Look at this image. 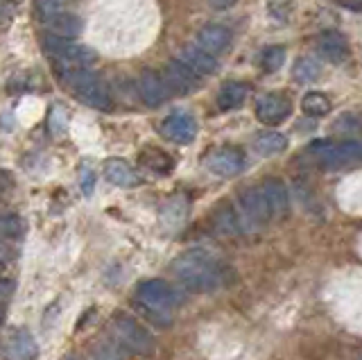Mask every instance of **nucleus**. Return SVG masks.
<instances>
[{"instance_id":"obj_1","label":"nucleus","mask_w":362,"mask_h":360,"mask_svg":"<svg viewBox=\"0 0 362 360\" xmlns=\"http://www.w3.org/2000/svg\"><path fill=\"white\" fill-rule=\"evenodd\" d=\"M173 272L179 279V284L188 288L190 292H213L226 286L229 279V269L218 258L202 252L192 250L181 254L173 263Z\"/></svg>"},{"instance_id":"obj_2","label":"nucleus","mask_w":362,"mask_h":360,"mask_svg":"<svg viewBox=\"0 0 362 360\" xmlns=\"http://www.w3.org/2000/svg\"><path fill=\"white\" fill-rule=\"evenodd\" d=\"M62 82L66 88H71L84 105L93 109H102V111L111 109V95L95 73H90L86 69H68L62 73Z\"/></svg>"},{"instance_id":"obj_3","label":"nucleus","mask_w":362,"mask_h":360,"mask_svg":"<svg viewBox=\"0 0 362 360\" xmlns=\"http://www.w3.org/2000/svg\"><path fill=\"white\" fill-rule=\"evenodd\" d=\"M136 301L141 303V308H145L150 315H158L165 324H170V320L165 315L173 310L175 306L181 303L179 292L168 284L163 279H147L143 284H139L136 288Z\"/></svg>"},{"instance_id":"obj_4","label":"nucleus","mask_w":362,"mask_h":360,"mask_svg":"<svg viewBox=\"0 0 362 360\" xmlns=\"http://www.w3.org/2000/svg\"><path fill=\"white\" fill-rule=\"evenodd\" d=\"M111 331L127 352H132L136 356H152L154 354V349H156L154 335L147 331L139 320H134L132 315H124V313L113 315Z\"/></svg>"},{"instance_id":"obj_5","label":"nucleus","mask_w":362,"mask_h":360,"mask_svg":"<svg viewBox=\"0 0 362 360\" xmlns=\"http://www.w3.org/2000/svg\"><path fill=\"white\" fill-rule=\"evenodd\" d=\"M43 48L48 54H52L54 59H59L62 64H68V66H86L98 59L93 48L82 46V43H73L71 39H62L54 35L43 39Z\"/></svg>"},{"instance_id":"obj_6","label":"nucleus","mask_w":362,"mask_h":360,"mask_svg":"<svg viewBox=\"0 0 362 360\" xmlns=\"http://www.w3.org/2000/svg\"><path fill=\"white\" fill-rule=\"evenodd\" d=\"M37 358H39V344L25 326H18V329L9 333L5 342V360H37Z\"/></svg>"},{"instance_id":"obj_7","label":"nucleus","mask_w":362,"mask_h":360,"mask_svg":"<svg viewBox=\"0 0 362 360\" xmlns=\"http://www.w3.org/2000/svg\"><path fill=\"white\" fill-rule=\"evenodd\" d=\"M161 132L170 141L175 143H181V145H188L195 141L197 137V122L190 114L186 111H175V114L165 116L163 125H161Z\"/></svg>"},{"instance_id":"obj_8","label":"nucleus","mask_w":362,"mask_h":360,"mask_svg":"<svg viewBox=\"0 0 362 360\" xmlns=\"http://www.w3.org/2000/svg\"><path fill=\"white\" fill-rule=\"evenodd\" d=\"M240 209L245 220H249L252 224H265L274 218V213L269 209V202L263 193V188H247L240 195Z\"/></svg>"},{"instance_id":"obj_9","label":"nucleus","mask_w":362,"mask_h":360,"mask_svg":"<svg viewBox=\"0 0 362 360\" xmlns=\"http://www.w3.org/2000/svg\"><path fill=\"white\" fill-rule=\"evenodd\" d=\"M139 93L147 107H158L173 95V88L168 86L163 75H156L154 71H145L139 77Z\"/></svg>"},{"instance_id":"obj_10","label":"nucleus","mask_w":362,"mask_h":360,"mask_svg":"<svg viewBox=\"0 0 362 360\" xmlns=\"http://www.w3.org/2000/svg\"><path fill=\"white\" fill-rule=\"evenodd\" d=\"M206 168L218 177H235L238 173H243V168H245L243 152L235 148H222L209 156Z\"/></svg>"},{"instance_id":"obj_11","label":"nucleus","mask_w":362,"mask_h":360,"mask_svg":"<svg viewBox=\"0 0 362 360\" xmlns=\"http://www.w3.org/2000/svg\"><path fill=\"white\" fill-rule=\"evenodd\" d=\"M290 100L281 93H267L263 98H258L256 103V116L258 120H263L265 125H276L283 118L290 116Z\"/></svg>"},{"instance_id":"obj_12","label":"nucleus","mask_w":362,"mask_h":360,"mask_svg":"<svg viewBox=\"0 0 362 360\" xmlns=\"http://www.w3.org/2000/svg\"><path fill=\"white\" fill-rule=\"evenodd\" d=\"M313 152H317V156H322V161L342 163L349 159H356V156H362V143L360 141H344V143L320 141L313 145Z\"/></svg>"},{"instance_id":"obj_13","label":"nucleus","mask_w":362,"mask_h":360,"mask_svg":"<svg viewBox=\"0 0 362 360\" xmlns=\"http://www.w3.org/2000/svg\"><path fill=\"white\" fill-rule=\"evenodd\" d=\"M165 82L168 86L173 88V91L177 93H190V91H195V88L199 86L197 84V73L195 71H190L186 64H181V62H170L165 66Z\"/></svg>"},{"instance_id":"obj_14","label":"nucleus","mask_w":362,"mask_h":360,"mask_svg":"<svg viewBox=\"0 0 362 360\" xmlns=\"http://www.w3.org/2000/svg\"><path fill=\"white\" fill-rule=\"evenodd\" d=\"M179 62L186 64L190 71H195L197 75H211L218 71V62L211 52L197 46H184L179 50Z\"/></svg>"},{"instance_id":"obj_15","label":"nucleus","mask_w":362,"mask_h":360,"mask_svg":"<svg viewBox=\"0 0 362 360\" xmlns=\"http://www.w3.org/2000/svg\"><path fill=\"white\" fill-rule=\"evenodd\" d=\"M317 46H320L322 57L328 62H344L349 57V41L335 30H326L317 37Z\"/></svg>"},{"instance_id":"obj_16","label":"nucleus","mask_w":362,"mask_h":360,"mask_svg":"<svg viewBox=\"0 0 362 360\" xmlns=\"http://www.w3.org/2000/svg\"><path fill=\"white\" fill-rule=\"evenodd\" d=\"M229 43H231V32L224 25H204L197 32V46L211 54L224 52L229 48Z\"/></svg>"},{"instance_id":"obj_17","label":"nucleus","mask_w":362,"mask_h":360,"mask_svg":"<svg viewBox=\"0 0 362 360\" xmlns=\"http://www.w3.org/2000/svg\"><path fill=\"white\" fill-rule=\"evenodd\" d=\"M43 23H45V28H48L50 35L62 37V39H75V37L82 35V30H84L82 18L75 16V14H68V12L54 14L48 21H43Z\"/></svg>"},{"instance_id":"obj_18","label":"nucleus","mask_w":362,"mask_h":360,"mask_svg":"<svg viewBox=\"0 0 362 360\" xmlns=\"http://www.w3.org/2000/svg\"><path fill=\"white\" fill-rule=\"evenodd\" d=\"M260 188H263V193L269 202V209L272 213H274V218H283L290 209V197H288V188L283 182H279V179H265L263 184H260Z\"/></svg>"},{"instance_id":"obj_19","label":"nucleus","mask_w":362,"mask_h":360,"mask_svg":"<svg viewBox=\"0 0 362 360\" xmlns=\"http://www.w3.org/2000/svg\"><path fill=\"white\" fill-rule=\"evenodd\" d=\"M105 175H107V179L113 186H120V188H134V186L141 184V177L136 175L134 168L129 163L120 161V159L107 161L105 163Z\"/></svg>"},{"instance_id":"obj_20","label":"nucleus","mask_w":362,"mask_h":360,"mask_svg":"<svg viewBox=\"0 0 362 360\" xmlns=\"http://www.w3.org/2000/svg\"><path fill=\"white\" fill-rule=\"evenodd\" d=\"M245 95H247L245 84H240V82H226V84L222 86L220 95H218V105H220V109H224V111L235 109V107H240V105H243Z\"/></svg>"},{"instance_id":"obj_21","label":"nucleus","mask_w":362,"mask_h":360,"mask_svg":"<svg viewBox=\"0 0 362 360\" xmlns=\"http://www.w3.org/2000/svg\"><path fill=\"white\" fill-rule=\"evenodd\" d=\"M286 148H288V139L279 132H263V134H258V139H256V150L265 156L279 154Z\"/></svg>"},{"instance_id":"obj_22","label":"nucleus","mask_w":362,"mask_h":360,"mask_svg":"<svg viewBox=\"0 0 362 360\" xmlns=\"http://www.w3.org/2000/svg\"><path fill=\"white\" fill-rule=\"evenodd\" d=\"M301 109L303 114L308 116H326L331 111V100H328L324 93H305L301 100Z\"/></svg>"},{"instance_id":"obj_23","label":"nucleus","mask_w":362,"mask_h":360,"mask_svg":"<svg viewBox=\"0 0 362 360\" xmlns=\"http://www.w3.org/2000/svg\"><path fill=\"white\" fill-rule=\"evenodd\" d=\"M141 163H145L147 168H152L154 173H168L173 170V161H170V156L161 150H145L141 152Z\"/></svg>"},{"instance_id":"obj_24","label":"nucleus","mask_w":362,"mask_h":360,"mask_svg":"<svg viewBox=\"0 0 362 360\" xmlns=\"http://www.w3.org/2000/svg\"><path fill=\"white\" fill-rule=\"evenodd\" d=\"M292 75H294V80H297V82H303V84L313 82V80L320 77V66H317L308 57H299L297 62H294V66H292Z\"/></svg>"},{"instance_id":"obj_25","label":"nucleus","mask_w":362,"mask_h":360,"mask_svg":"<svg viewBox=\"0 0 362 360\" xmlns=\"http://www.w3.org/2000/svg\"><path fill=\"white\" fill-rule=\"evenodd\" d=\"M283 62H286V50H283L281 46H272V48H265V52L260 54V64H263V69L274 73L279 71Z\"/></svg>"},{"instance_id":"obj_26","label":"nucleus","mask_w":362,"mask_h":360,"mask_svg":"<svg viewBox=\"0 0 362 360\" xmlns=\"http://www.w3.org/2000/svg\"><path fill=\"white\" fill-rule=\"evenodd\" d=\"M23 233H25V222L21 220V216L16 213H7L3 218V236L9 240H18L23 238Z\"/></svg>"},{"instance_id":"obj_27","label":"nucleus","mask_w":362,"mask_h":360,"mask_svg":"<svg viewBox=\"0 0 362 360\" xmlns=\"http://www.w3.org/2000/svg\"><path fill=\"white\" fill-rule=\"evenodd\" d=\"M66 3H71V0H37V14L41 21H48L50 16L59 14Z\"/></svg>"},{"instance_id":"obj_28","label":"nucleus","mask_w":362,"mask_h":360,"mask_svg":"<svg viewBox=\"0 0 362 360\" xmlns=\"http://www.w3.org/2000/svg\"><path fill=\"white\" fill-rule=\"evenodd\" d=\"M122 344L118 342V344H105V342H102V344H98L95 347V358L98 360H124L122 358Z\"/></svg>"},{"instance_id":"obj_29","label":"nucleus","mask_w":362,"mask_h":360,"mask_svg":"<svg viewBox=\"0 0 362 360\" xmlns=\"http://www.w3.org/2000/svg\"><path fill=\"white\" fill-rule=\"evenodd\" d=\"M79 186H82V193L86 197L93 193V188H95V175H93V170H90V168H88V170H86V168L82 170V182H79Z\"/></svg>"},{"instance_id":"obj_30","label":"nucleus","mask_w":362,"mask_h":360,"mask_svg":"<svg viewBox=\"0 0 362 360\" xmlns=\"http://www.w3.org/2000/svg\"><path fill=\"white\" fill-rule=\"evenodd\" d=\"M66 116H64V111L62 109H54L52 111V116H50V120H54V125H50L52 127V132H64V127H66V120H64Z\"/></svg>"},{"instance_id":"obj_31","label":"nucleus","mask_w":362,"mask_h":360,"mask_svg":"<svg viewBox=\"0 0 362 360\" xmlns=\"http://www.w3.org/2000/svg\"><path fill=\"white\" fill-rule=\"evenodd\" d=\"M11 288H16V281H11V279H3V306H7L9 295H11Z\"/></svg>"},{"instance_id":"obj_32","label":"nucleus","mask_w":362,"mask_h":360,"mask_svg":"<svg viewBox=\"0 0 362 360\" xmlns=\"http://www.w3.org/2000/svg\"><path fill=\"white\" fill-rule=\"evenodd\" d=\"M238 3V0H209V5L213 9H229Z\"/></svg>"},{"instance_id":"obj_33","label":"nucleus","mask_w":362,"mask_h":360,"mask_svg":"<svg viewBox=\"0 0 362 360\" xmlns=\"http://www.w3.org/2000/svg\"><path fill=\"white\" fill-rule=\"evenodd\" d=\"M68 360H86V358H68Z\"/></svg>"}]
</instances>
